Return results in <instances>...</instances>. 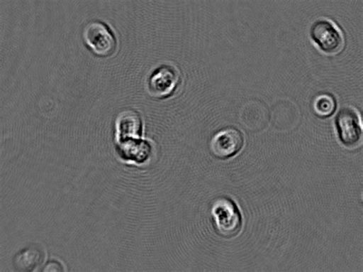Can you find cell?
Listing matches in <instances>:
<instances>
[{"label": "cell", "mask_w": 363, "mask_h": 272, "mask_svg": "<svg viewBox=\"0 0 363 272\" xmlns=\"http://www.w3.org/2000/svg\"><path fill=\"white\" fill-rule=\"evenodd\" d=\"M212 215L219 236L226 239L237 236L243 228V217L236 202L228 197H219L213 204Z\"/></svg>", "instance_id": "1"}, {"label": "cell", "mask_w": 363, "mask_h": 272, "mask_svg": "<svg viewBox=\"0 0 363 272\" xmlns=\"http://www.w3.org/2000/svg\"><path fill=\"white\" fill-rule=\"evenodd\" d=\"M245 144L244 134L235 128H227L218 132L210 143V149L219 160L232 158L240 153Z\"/></svg>", "instance_id": "5"}, {"label": "cell", "mask_w": 363, "mask_h": 272, "mask_svg": "<svg viewBox=\"0 0 363 272\" xmlns=\"http://www.w3.org/2000/svg\"><path fill=\"white\" fill-rule=\"evenodd\" d=\"M117 150L123 161L141 164L149 159L152 146L145 140L131 138L117 142Z\"/></svg>", "instance_id": "8"}, {"label": "cell", "mask_w": 363, "mask_h": 272, "mask_svg": "<svg viewBox=\"0 0 363 272\" xmlns=\"http://www.w3.org/2000/svg\"><path fill=\"white\" fill-rule=\"evenodd\" d=\"M336 101L332 96L323 94L317 99L314 104V109L317 114L321 116H331L336 110Z\"/></svg>", "instance_id": "10"}, {"label": "cell", "mask_w": 363, "mask_h": 272, "mask_svg": "<svg viewBox=\"0 0 363 272\" xmlns=\"http://www.w3.org/2000/svg\"><path fill=\"white\" fill-rule=\"evenodd\" d=\"M143 130V122L138 112L123 111L119 114L116 121V142L140 138Z\"/></svg>", "instance_id": "9"}, {"label": "cell", "mask_w": 363, "mask_h": 272, "mask_svg": "<svg viewBox=\"0 0 363 272\" xmlns=\"http://www.w3.org/2000/svg\"><path fill=\"white\" fill-rule=\"evenodd\" d=\"M311 36L320 50L327 54L339 53L343 45V38L340 29L326 18L315 21L311 28Z\"/></svg>", "instance_id": "4"}, {"label": "cell", "mask_w": 363, "mask_h": 272, "mask_svg": "<svg viewBox=\"0 0 363 272\" xmlns=\"http://www.w3.org/2000/svg\"><path fill=\"white\" fill-rule=\"evenodd\" d=\"M181 83V73L172 65H162L151 73L148 80V91L158 99H167L173 95Z\"/></svg>", "instance_id": "3"}, {"label": "cell", "mask_w": 363, "mask_h": 272, "mask_svg": "<svg viewBox=\"0 0 363 272\" xmlns=\"http://www.w3.org/2000/svg\"><path fill=\"white\" fill-rule=\"evenodd\" d=\"M43 271H64L65 268L59 261L51 260L45 265Z\"/></svg>", "instance_id": "11"}, {"label": "cell", "mask_w": 363, "mask_h": 272, "mask_svg": "<svg viewBox=\"0 0 363 272\" xmlns=\"http://www.w3.org/2000/svg\"><path fill=\"white\" fill-rule=\"evenodd\" d=\"M46 251L40 244H33L17 252L13 259V266L18 271H34L43 266Z\"/></svg>", "instance_id": "7"}, {"label": "cell", "mask_w": 363, "mask_h": 272, "mask_svg": "<svg viewBox=\"0 0 363 272\" xmlns=\"http://www.w3.org/2000/svg\"><path fill=\"white\" fill-rule=\"evenodd\" d=\"M335 123L341 143L348 148L355 147L362 137L358 113L350 107H344L338 112Z\"/></svg>", "instance_id": "6"}, {"label": "cell", "mask_w": 363, "mask_h": 272, "mask_svg": "<svg viewBox=\"0 0 363 272\" xmlns=\"http://www.w3.org/2000/svg\"><path fill=\"white\" fill-rule=\"evenodd\" d=\"M84 40L95 55L110 57L116 53L118 40L111 27L101 21H93L84 28Z\"/></svg>", "instance_id": "2"}]
</instances>
